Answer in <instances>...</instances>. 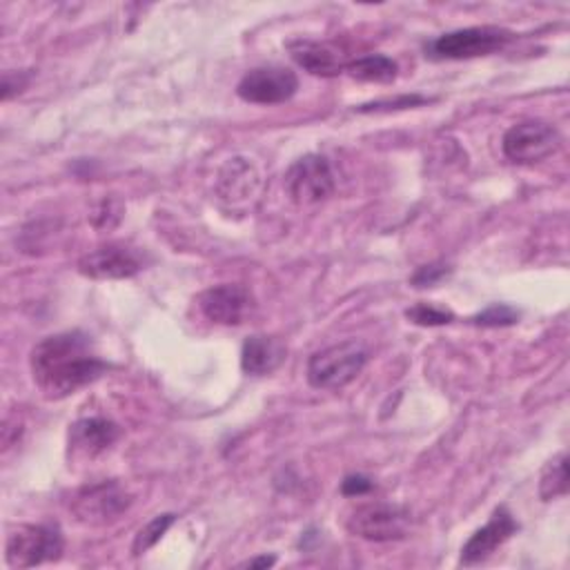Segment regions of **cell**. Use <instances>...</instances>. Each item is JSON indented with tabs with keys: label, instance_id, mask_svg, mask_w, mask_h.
I'll use <instances>...</instances> for the list:
<instances>
[{
	"label": "cell",
	"instance_id": "1",
	"mask_svg": "<svg viewBox=\"0 0 570 570\" xmlns=\"http://www.w3.org/2000/svg\"><path fill=\"white\" fill-rule=\"evenodd\" d=\"M29 365L42 396L65 399L94 383L107 363L96 354L85 332H60L45 336L31 347Z\"/></svg>",
	"mask_w": 570,
	"mask_h": 570
},
{
	"label": "cell",
	"instance_id": "2",
	"mask_svg": "<svg viewBox=\"0 0 570 570\" xmlns=\"http://www.w3.org/2000/svg\"><path fill=\"white\" fill-rule=\"evenodd\" d=\"M367 363V347L356 341H341L314 352L307 361V381L318 390H338L354 381Z\"/></svg>",
	"mask_w": 570,
	"mask_h": 570
},
{
	"label": "cell",
	"instance_id": "3",
	"mask_svg": "<svg viewBox=\"0 0 570 570\" xmlns=\"http://www.w3.org/2000/svg\"><path fill=\"white\" fill-rule=\"evenodd\" d=\"M65 550L62 532L56 523H24L7 537V563L11 568H33L60 559Z\"/></svg>",
	"mask_w": 570,
	"mask_h": 570
},
{
	"label": "cell",
	"instance_id": "4",
	"mask_svg": "<svg viewBox=\"0 0 570 570\" xmlns=\"http://www.w3.org/2000/svg\"><path fill=\"white\" fill-rule=\"evenodd\" d=\"M512 33L497 27H465L441 33L425 47V56L434 60H468L503 49Z\"/></svg>",
	"mask_w": 570,
	"mask_h": 570
},
{
	"label": "cell",
	"instance_id": "5",
	"mask_svg": "<svg viewBox=\"0 0 570 570\" xmlns=\"http://www.w3.org/2000/svg\"><path fill=\"white\" fill-rule=\"evenodd\" d=\"M345 528L367 541H399L410 530V512L394 503H363L350 512Z\"/></svg>",
	"mask_w": 570,
	"mask_h": 570
},
{
	"label": "cell",
	"instance_id": "6",
	"mask_svg": "<svg viewBox=\"0 0 570 570\" xmlns=\"http://www.w3.org/2000/svg\"><path fill=\"white\" fill-rule=\"evenodd\" d=\"M131 505V494L118 481H100L80 488L71 497V512L80 523L102 525L118 519Z\"/></svg>",
	"mask_w": 570,
	"mask_h": 570
},
{
	"label": "cell",
	"instance_id": "7",
	"mask_svg": "<svg viewBox=\"0 0 570 570\" xmlns=\"http://www.w3.org/2000/svg\"><path fill=\"white\" fill-rule=\"evenodd\" d=\"M501 147L508 160L532 165L561 147V134L546 120H523L503 134Z\"/></svg>",
	"mask_w": 570,
	"mask_h": 570
},
{
	"label": "cell",
	"instance_id": "8",
	"mask_svg": "<svg viewBox=\"0 0 570 570\" xmlns=\"http://www.w3.org/2000/svg\"><path fill=\"white\" fill-rule=\"evenodd\" d=\"M285 189L296 205H316L334 191V174L325 156L305 154L285 174Z\"/></svg>",
	"mask_w": 570,
	"mask_h": 570
},
{
	"label": "cell",
	"instance_id": "9",
	"mask_svg": "<svg viewBox=\"0 0 570 570\" xmlns=\"http://www.w3.org/2000/svg\"><path fill=\"white\" fill-rule=\"evenodd\" d=\"M298 89V78L292 69L281 65H265L249 69L236 85V94L245 102L278 105L287 102Z\"/></svg>",
	"mask_w": 570,
	"mask_h": 570
},
{
	"label": "cell",
	"instance_id": "10",
	"mask_svg": "<svg viewBox=\"0 0 570 570\" xmlns=\"http://www.w3.org/2000/svg\"><path fill=\"white\" fill-rule=\"evenodd\" d=\"M142 269L140 256L120 243L100 245L78 261V272L94 281H116V278H131Z\"/></svg>",
	"mask_w": 570,
	"mask_h": 570
},
{
	"label": "cell",
	"instance_id": "11",
	"mask_svg": "<svg viewBox=\"0 0 570 570\" xmlns=\"http://www.w3.org/2000/svg\"><path fill=\"white\" fill-rule=\"evenodd\" d=\"M203 316L218 325H238L252 309V296L243 285L223 283L198 294Z\"/></svg>",
	"mask_w": 570,
	"mask_h": 570
},
{
	"label": "cell",
	"instance_id": "12",
	"mask_svg": "<svg viewBox=\"0 0 570 570\" xmlns=\"http://www.w3.org/2000/svg\"><path fill=\"white\" fill-rule=\"evenodd\" d=\"M517 530H519V525H517L514 517L510 514V510H508L505 505H499V508L492 512L490 521H488L483 528L474 530V532L470 534V539L463 543V548H461V559H459V561H461L463 566H474V563L488 559V557H490L499 546H503Z\"/></svg>",
	"mask_w": 570,
	"mask_h": 570
},
{
	"label": "cell",
	"instance_id": "13",
	"mask_svg": "<svg viewBox=\"0 0 570 570\" xmlns=\"http://www.w3.org/2000/svg\"><path fill=\"white\" fill-rule=\"evenodd\" d=\"M287 51L298 67H303L305 71H309L314 76H323V78L338 76L341 71H345V65H347L343 53L327 42L298 38V40L287 42Z\"/></svg>",
	"mask_w": 570,
	"mask_h": 570
},
{
	"label": "cell",
	"instance_id": "14",
	"mask_svg": "<svg viewBox=\"0 0 570 570\" xmlns=\"http://www.w3.org/2000/svg\"><path fill=\"white\" fill-rule=\"evenodd\" d=\"M120 430L114 421L102 416H87L71 425L69 430V448L80 454L94 459L96 454L111 448L118 439Z\"/></svg>",
	"mask_w": 570,
	"mask_h": 570
},
{
	"label": "cell",
	"instance_id": "15",
	"mask_svg": "<svg viewBox=\"0 0 570 570\" xmlns=\"http://www.w3.org/2000/svg\"><path fill=\"white\" fill-rule=\"evenodd\" d=\"M258 185H261V176H258L256 167L247 158L234 156L220 167L216 189L223 200L245 203L252 196H256Z\"/></svg>",
	"mask_w": 570,
	"mask_h": 570
},
{
	"label": "cell",
	"instance_id": "16",
	"mask_svg": "<svg viewBox=\"0 0 570 570\" xmlns=\"http://www.w3.org/2000/svg\"><path fill=\"white\" fill-rule=\"evenodd\" d=\"M285 361V345L267 334H252L240 350V367L245 374L265 376L272 374Z\"/></svg>",
	"mask_w": 570,
	"mask_h": 570
},
{
	"label": "cell",
	"instance_id": "17",
	"mask_svg": "<svg viewBox=\"0 0 570 570\" xmlns=\"http://www.w3.org/2000/svg\"><path fill=\"white\" fill-rule=\"evenodd\" d=\"M345 71L363 82H392L396 78L399 65L383 53H370L350 60L345 65Z\"/></svg>",
	"mask_w": 570,
	"mask_h": 570
},
{
	"label": "cell",
	"instance_id": "18",
	"mask_svg": "<svg viewBox=\"0 0 570 570\" xmlns=\"http://www.w3.org/2000/svg\"><path fill=\"white\" fill-rule=\"evenodd\" d=\"M568 492V454L561 452L541 472L539 479V497L543 501H552Z\"/></svg>",
	"mask_w": 570,
	"mask_h": 570
},
{
	"label": "cell",
	"instance_id": "19",
	"mask_svg": "<svg viewBox=\"0 0 570 570\" xmlns=\"http://www.w3.org/2000/svg\"><path fill=\"white\" fill-rule=\"evenodd\" d=\"M174 521H176V514L165 512V514L154 517L149 523H145V525L136 532V537H134V543H131L134 557H140V554H145L149 548H154V546L163 539V534L169 530V525H171Z\"/></svg>",
	"mask_w": 570,
	"mask_h": 570
},
{
	"label": "cell",
	"instance_id": "20",
	"mask_svg": "<svg viewBox=\"0 0 570 570\" xmlns=\"http://www.w3.org/2000/svg\"><path fill=\"white\" fill-rule=\"evenodd\" d=\"M517 321H519V312L505 303H492L472 316V323L481 327H505V325H514Z\"/></svg>",
	"mask_w": 570,
	"mask_h": 570
},
{
	"label": "cell",
	"instance_id": "21",
	"mask_svg": "<svg viewBox=\"0 0 570 570\" xmlns=\"http://www.w3.org/2000/svg\"><path fill=\"white\" fill-rule=\"evenodd\" d=\"M405 316L414 323V325H423V327H434V325H445L450 321H454V314L450 309L430 305V303H416L412 307L405 309Z\"/></svg>",
	"mask_w": 570,
	"mask_h": 570
},
{
	"label": "cell",
	"instance_id": "22",
	"mask_svg": "<svg viewBox=\"0 0 570 570\" xmlns=\"http://www.w3.org/2000/svg\"><path fill=\"white\" fill-rule=\"evenodd\" d=\"M423 102H428L425 96L412 94V96H399V98H394V100L367 102V105H361L358 111L367 114V111H385V109H405V107H416V105H423Z\"/></svg>",
	"mask_w": 570,
	"mask_h": 570
},
{
	"label": "cell",
	"instance_id": "23",
	"mask_svg": "<svg viewBox=\"0 0 570 570\" xmlns=\"http://www.w3.org/2000/svg\"><path fill=\"white\" fill-rule=\"evenodd\" d=\"M448 272H450V267H448V265L430 263V265L419 267V269L412 274L410 283H412L414 287H432V285H436L441 278H445V276H448Z\"/></svg>",
	"mask_w": 570,
	"mask_h": 570
},
{
	"label": "cell",
	"instance_id": "24",
	"mask_svg": "<svg viewBox=\"0 0 570 570\" xmlns=\"http://www.w3.org/2000/svg\"><path fill=\"white\" fill-rule=\"evenodd\" d=\"M91 220H94L96 227H114V225L120 220V205H118L116 200H107V198H105V200L96 207Z\"/></svg>",
	"mask_w": 570,
	"mask_h": 570
},
{
	"label": "cell",
	"instance_id": "25",
	"mask_svg": "<svg viewBox=\"0 0 570 570\" xmlns=\"http://www.w3.org/2000/svg\"><path fill=\"white\" fill-rule=\"evenodd\" d=\"M29 73L24 71H4L2 76V100H9L11 96L20 94L29 85Z\"/></svg>",
	"mask_w": 570,
	"mask_h": 570
},
{
	"label": "cell",
	"instance_id": "26",
	"mask_svg": "<svg viewBox=\"0 0 570 570\" xmlns=\"http://www.w3.org/2000/svg\"><path fill=\"white\" fill-rule=\"evenodd\" d=\"M372 488H374V483L363 474H350L341 483V492L345 497H361V494H367Z\"/></svg>",
	"mask_w": 570,
	"mask_h": 570
},
{
	"label": "cell",
	"instance_id": "27",
	"mask_svg": "<svg viewBox=\"0 0 570 570\" xmlns=\"http://www.w3.org/2000/svg\"><path fill=\"white\" fill-rule=\"evenodd\" d=\"M276 563V557L274 554H263V557H256V559H249L243 563V568H269Z\"/></svg>",
	"mask_w": 570,
	"mask_h": 570
}]
</instances>
